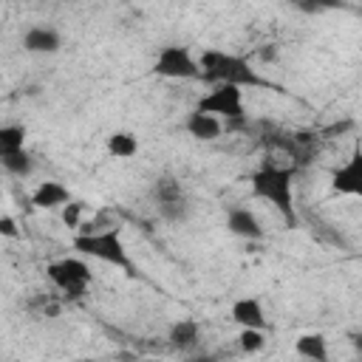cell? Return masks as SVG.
Returning a JSON list of instances; mask_svg holds the SVG:
<instances>
[{"mask_svg": "<svg viewBox=\"0 0 362 362\" xmlns=\"http://www.w3.org/2000/svg\"><path fill=\"white\" fill-rule=\"evenodd\" d=\"M294 164H277L263 161L257 170L249 173V192L257 201L272 204L286 226L297 223V206H294Z\"/></svg>", "mask_w": 362, "mask_h": 362, "instance_id": "1", "label": "cell"}, {"mask_svg": "<svg viewBox=\"0 0 362 362\" xmlns=\"http://www.w3.org/2000/svg\"><path fill=\"white\" fill-rule=\"evenodd\" d=\"M195 59H198L201 79L209 85H232L240 90L269 85L243 54L223 51V48H201V54H195Z\"/></svg>", "mask_w": 362, "mask_h": 362, "instance_id": "2", "label": "cell"}, {"mask_svg": "<svg viewBox=\"0 0 362 362\" xmlns=\"http://www.w3.org/2000/svg\"><path fill=\"white\" fill-rule=\"evenodd\" d=\"M74 252L79 257H90V260H99V263H110L116 269H122L124 274H136L133 269V257L119 235V229H105V232H88V235H74L71 240Z\"/></svg>", "mask_w": 362, "mask_h": 362, "instance_id": "3", "label": "cell"}, {"mask_svg": "<svg viewBox=\"0 0 362 362\" xmlns=\"http://www.w3.org/2000/svg\"><path fill=\"white\" fill-rule=\"evenodd\" d=\"M45 277L51 280V286L59 291L62 300H82L93 283V272H90V263L79 255H71V257H59V260H51L45 266Z\"/></svg>", "mask_w": 362, "mask_h": 362, "instance_id": "4", "label": "cell"}, {"mask_svg": "<svg viewBox=\"0 0 362 362\" xmlns=\"http://www.w3.org/2000/svg\"><path fill=\"white\" fill-rule=\"evenodd\" d=\"M150 198L156 204L158 218L167 221V223H184L192 215V201H189L184 184L175 175H170V173L158 175L150 184Z\"/></svg>", "mask_w": 362, "mask_h": 362, "instance_id": "5", "label": "cell"}, {"mask_svg": "<svg viewBox=\"0 0 362 362\" xmlns=\"http://www.w3.org/2000/svg\"><path fill=\"white\" fill-rule=\"evenodd\" d=\"M195 110L221 119L226 127L240 124V122L246 119L243 90H240V88H232V85H212V88L195 102Z\"/></svg>", "mask_w": 362, "mask_h": 362, "instance_id": "6", "label": "cell"}, {"mask_svg": "<svg viewBox=\"0 0 362 362\" xmlns=\"http://www.w3.org/2000/svg\"><path fill=\"white\" fill-rule=\"evenodd\" d=\"M153 74L164 76V79H201L195 51L181 42H167L156 51Z\"/></svg>", "mask_w": 362, "mask_h": 362, "instance_id": "7", "label": "cell"}, {"mask_svg": "<svg viewBox=\"0 0 362 362\" xmlns=\"http://www.w3.org/2000/svg\"><path fill=\"white\" fill-rule=\"evenodd\" d=\"M62 42H65L62 40V31L54 28V25H48V23H34V25H28L20 34V45H23L25 54H42V57H48V54L62 51Z\"/></svg>", "mask_w": 362, "mask_h": 362, "instance_id": "8", "label": "cell"}, {"mask_svg": "<svg viewBox=\"0 0 362 362\" xmlns=\"http://www.w3.org/2000/svg\"><path fill=\"white\" fill-rule=\"evenodd\" d=\"M223 223H226V232L235 235V238H240V240H263V235H266L260 218L249 206H240V204H235V206L226 209Z\"/></svg>", "mask_w": 362, "mask_h": 362, "instance_id": "9", "label": "cell"}, {"mask_svg": "<svg viewBox=\"0 0 362 362\" xmlns=\"http://www.w3.org/2000/svg\"><path fill=\"white\" fill-rule=\"evenodd\" d=\"M229 317L238 328H255V331H266L269 320H266V308L260 303V297H238L229 305Z\"/></svg>", "mask_w": 362, "mask_h": 362, "instance_id": "10", "label": "cell"}, {"mask_svg": "<svg viewBox=\"0 0 362 362\" xmlns=\"http://www.w3.org/2000/svg\"><path fill=\"white\" fill-rule=\"evenodd\" d=\"M331 189L339 195H359L362 189V156L351 153V158L331 173Z\"/></svg>", "mask_w": 362, "mask_h": 362, "instance_id": "11", "label": "cell"}, {"mask_svg": "<svg viewBox=\"0 0 362 362\" xmlns=\"http://www.w3.org/2000/svg\"><path fill=\"white\" fill-rule=\"evenodd\" d=\"M184 130H187V136H192L195 141L209 144V141H218V139L223 136L226 124H223L221 119H215V116L201 113V110L192 107V110L184 116Z\"/></svg>", "mask_w": 362, "mask_h": 362, "instance_id": "12", "label": "cell"}, {"mask_svg": "<svg viewBox=\"0 0 362 362\" xmlns=\"http://www.w3.org/2000/svg\"><path fill=\"white\" fill-rule=\"evenodd\" d=\"M201 322L198 320H192V317H181V320H175L173 325H170V331H167V345L173 348V351H181V354H189V351H195L198 345H201Z\"/></svg>", "mask_w": 362, "mask_h": 362, "instance_id": "13", "label": "cell"}, {"mask_svg": "<svg viewBox=\"0 0 362 362\" xmlns=\"http://www.w3.org/2000/svg\"><path fill=\"white\" fill-rule=\"evenodd\" d=\"M71 198H74L71 189L62 181H54V178H45L31 189V204L37 209H62Z\"/></svg>", "mask_w": 362, "mask_h": 362, "instance_id": "14", "label": "cell"}, {"mask_svg": "<svg viewBox=\"0 0 362 362\" xmlns=\"http://www.w3.org/2000/svg\"><path fill=\"white\" fill-rule=\"evenodd\" d=\"M294 354L300 359H308V362H328L331 348H328V339L322 334H303L294 339Z\"/></svg>", "mask_w": 362, "mask_h": 362, "instance_id": "15", "label": "cell"}, {"mask_svg": "<svg viewBox=\"0 0 362 362\" xmlns=\"http://www.w3.org/2000/svg\"><path fill=\"white\" fill-rule=\"evenodd\" d=\"M105 150L110 158L116 161H127L139 153V136L130 133V130H113L107 139H105Z\"/></svg>", "mask_w": 362, "mask_h": 362, "instance_id": "16", "label": "cell"}, {"mask_svg": "<svg viewBox=\"0 0 362 362\" xmlns=\"http://www.w3.org/2000/svg\"><path fill=\"white\" fill-rule=\"evenodd\" d=\"M28 139V130L23 124H0V161L8 158L11 153L23 150Z\"/></svg>", "mask_w": 362, "mask_h": 362, "instance_id": "17", "label": "cell"}, {"mask_svg": "<svg viewBox=\"0 0 362 362\" xmlns=\"http://www.w3.org/2000/svg\"><path fill=\"white\" fill-rule=\"evenodd\" d=\"M0 167H3L8 175H14V178H28V175L34 173V156L28 153V147H23V150L11 153L8 158H3Z\"/></svg>", "mask_w": 362, "mask_h": 362, "instance_id": "18", "label": "cell"}, {"mask_svg": "<svg viewBox=\"0 0 362 362\" xmlns=\"http://www.w3.org/2000/svg\"><path fill=\"white\" fill-rule=\"evenodd\" d=\"M235 342H238V351L240 354H246V356H255V354H260L263 348H266V331H255V328H240L238 331V337H235Z\"/></svg>", "mask_w": 362, "mask_h": 362, "instance_id": "19", "label": "cell"}, {"mask_svg": "<svg viewBox=\"0 0 362 362\" xmlns=\"http://www.w3.org/2000/svg\"><path fill=\"white\" fill-rule=\"evenodd\" d=\"M85 215H88L85 201H76V198H71V201H68V204L59 209V221H62L68 229H74V232H79V229H82Z\"/></svg>", "mask_w": 362, "mask_h": 362, "instance_id": "20", "label": "cell"}, {"mask_svg": "<svg viewBox=\"0 0 362 362\" xmlns=\"http://www.w3.org/2000/svg\"><path fill=\"white\" fill-rule=\"evenodd\" d=\"M20 229H17V221L11 215H0V238H17Z\"/></svg>", "mask_w": 362, "mask_h": 362, "instance_id": "21", "label": "cell"}, {"mask_svg": "<svg viewBox=\"0 0 362 362\" xmlns=\"http://www.w3.org/2000/svg\"><path fill=\"white\" fill-rule=\"evenodd\" d=\"M187 362H226V359H221V356H212V354H195V356H189Z\"/></svg>", "mask_w": 362, "mask_h": 362, "instance_id": "22", "label": "cell"}, {"mask_svg": "<svg viewBox=\"0 0 362 362\" xmlns=\"http://www.w3.org/2000/svg\"><path fill=\"white\" fill-rule=\"evenodd\" d=\"M74 362H102V359H93V356H82V359H74Z\"/></svg>", "mask_w": 362, "mask_h": 362, "instance_id": "23", "label": "cell"}]
</instances>
